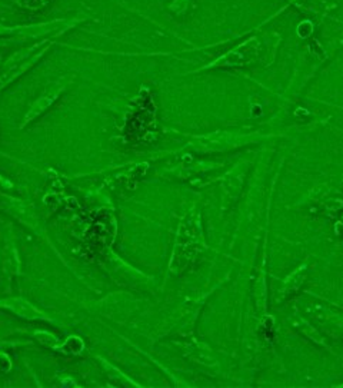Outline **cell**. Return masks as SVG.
<instances>
[{
  "instance_id": "6da1fadb",
  "label": "cell",
  "mask_w": 343,
  "mask_h": 388,
  "mask_svg": "<svg viewBox=\"0 0 343 388\" xmlns=\"http://www.w3.org/2000/svg\"><path fill=\"white\" fill-rule=\"evenodd\" d=\"M0 305L8 307L9 310H12V311L16 312V314H20V315L26 317V318L43 317V314H40L33 305L26 302L24 299H19V298H16V299H8L6 302H0Z\"/></svg>"
},
{
  "instance_id": "7a4b0ae2",
  "label": "cell",
  "mask_w": 343,
  "mask_h": 388,
  "mask_svg": "<svg viewBox=\"0 0 343 388\" xmlns=\"http://www.w3.org/2000/svg\"><path fill=\"white\" fill-rule=\"evenodd\" d=\"M59 93L57 92H53V95H47V96H45V98H42V99H39L36 103H35V106H33V109H32L30 112H29V115H27V118H26V121H30V119H33L36 115H39L40 112H43L45 110L46 107H49L50 106V103L53 102L54 99H56V96H57Z\"/></svg>"
}]
</instances>
